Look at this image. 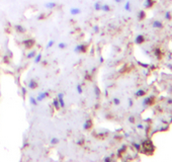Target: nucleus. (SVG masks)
<instances>
[{"label":"nucleus","instance_id":"nucleus-1","mask_svg":"<svg viewBox=\"0 0 172 162\" xmlns=\"http://www.w3.org/2000/svg\"><path fill=\"white\" fill-rule=\"evenodd\" d=\"M74 52L77 54L79 53H86L87 52V45L85 44H80V45H77L76 47L74 48Z\"/></svg>","mask_w":172,"mask_h":162},{"label":"nucleus","instance_id":"nucleus-2","mask_svg":"<svg viewBox=\"0 0 172 162\" xmlns=\"http://www.w3.org/2000/svg\"><path fill=\"white\" fill-rule=\"evenodd\" d=\"M50 95V93H49V91H41L40 93H39V95L36 97V100H38L39 102H41V101H43L45 98H47L48 96Z\"/></svg>","mask_w":172,"mask_h":162},{"label":"nucleus","instance_id":"nucleus-3","mask_svg":"<svg viewBox=\"0 0 172 162\" xmlns=\"http://www.w3.org/2000/svg\"><path fill=\"white\" fill-rule=\"evenodd\" d=\"M22 44H24V46L26 49H31V47L36 44V41H34V39H26V40H24V42H22Z\"/></svg>","mask_w":172,"mask_h":162},{"label":"nucleus","instance_id":"nucleus-4","mask_svg":"<svg viewBox=\"0 0 172 162\" xmlns=\"http://www.w3.org/2000/svg\"><path fill=\"white\" fill-rule=\"evenodd\" d=\"M58 100H59V103H60V108H65L66 106V103L65 101H64V93H58Z\"/></svg>","mask_w":172,"mask_h":162},{"label":"nucleus","instance_id":"nucleus-5","mask_svg":"<svg viewBox=\"0 0 172 162\" xmlns=\"http://www.w3.org/2000/svg\"><path fill=\"white\" fill-rule=\"evenodd\" d=\"M153 101H154V96L146 97V98L143 100V106H150V104H152Z\"/></svg>","mask_w":172,"mask_h":162},{"label":"nucleus","instance_id":"nucleus-6","mask_svg":"<svg viewBox=\"0 0 172 162\" xmlns=\"http://www.w3.org/2000/svg\"><path fill=\"white\" fill-rule=\"evenodd\" d=\"M92 127V121L89 118V120H86L85 122L83 123V130L84 131H88L90 128Z\"/></svg>","mask_w":172,"mask_h":162},{"label":"nucleus","instance_id":"nucleus-7","mask_svg":"<svg viewBox=\"0 0 172 162\" xmlns=\"http://www.w3.org/2000/svg\"><path fill=\"white\" fill-rule=\"evenodd\" d=\"M27 86H29V88H31V90H34V89H36V88H38L39 84H38V82L34 80V79H31V80L29 82Z\"/></svg>","mask_w":172,"mask_h":162},{"label":"nucleus","instance_id":"nucleus-8","mask_svg":"<svg viewBox=\"0 0 172 162\" xmlns=\"http://www.w3.org/2000/svg\"><path fill=\"white\" fill-rule=\"evenodd\" d=\"M145 42V36L143 35H138L135 39V43L136 44H142V43Z\"/></svg>","mask_w":172,"mask_h":162},{"label":"nucleus","instance_id":"nucleus-9","mask_svg":"<svg viewBox=\"0 0 172 162\" xmlns=\"http://www.w3.org/2000/svg\"><path fill=\"white\" fill-rule=\"evenodd\" d=\"M45 7L48 8V9H54L55 7H57V3L54 1H50V2H47V3L45 4Z\"/></svg>","mask_w":172,"mask_h":162},{"label":"nucleus","instance_id":"nucleus-10","mask_svg":"<svg viewBox=\"0 0 172 162\" xmlns=\"http://www.w3.org/2000/svg\"><path fill=\"white\" fill-rule=\"evenodd\" d=\"M14 29L18 34H24L26 33V29H24L22 26H20V24H16V26H14Z\"/></svg>","mask_w":172,"mask_h":162},{"label":"nucleus","instance_id":"nucleus-11","mask_svg":"<svg viewBox=\"0 0 172 162\" xmlns=\"http://www.w3.org/2000/svg\"><path fill=\"white\" fill-rule=\"evenodd\" d=\"M70 13L72 15H78L81 13V9L78 8V7H72L70 9Z\"/></svg>","mask_w":172,"mask_h":162},{"label":"nucleus","instance_id":"nucleus-12","mask_svg":"<svg viewBox=\"0 0 172 162\" xmlns=\"http://www.w3.org/2000/svg\"><path fill=\"white\" fill-rule=\"evenodd\" d=\"M153 27H155V29H162L163 27V24H162L160 20H155V21H153Z\"/></svg>","mask_w":172,"mask_h":162},{"label":"nucleus","instance_id":"nucleus-13","mask_svg":"<svg viewBox=\"0 0 172 162\" xmlns=\"http://www.w3.org/2000/svg\"><path fill=\"white\" fill-rule=\"evenodd\" d=\"M42 58H43V55H42V53H39V54H36V57L34 58V64H39L42 61Z\"/></svg>","mask_w":172,"mask_h":162},{"label":"nucleus","instance_id":"nucleus-14","mask_svg":"<svg viewBox=\"0 0 172 162\" xmlns=\"http://www.w3.org/2000/svg\"><path fill=\"white\" fill-rule=\"evenodd\" d=\"M53 106H54V108H56V109L60 108V103H59L58 97H55V98L53 99Z\"/></svg>","mask_w":172,"mask_h":162},{"label":"nucleus","instance_id":"nucleus-15","mask_svg":"<svg viewBox=\"0 0 172 162\" xmlns=\"http://www.w3.org/2000/svg\"><path fill=\"white\" fill-rule=\"evenodd\" d=\"M153 4H154V0H146L144 5H145L146 8H150L153 6Z\"/></svg>","mask_w":172,"mask_h":162},{"label":"nucleus","instance_id":"nucleus-16","mask_svg":"<svg viewBox=\"0 0 172 162\" xmlns=\"http://www.w3.org/2000/svg\"><path fill=\"white\" fill-rule=\"evenodd\" d=\"M29 103H31V106H38V103H39V101L36 100V97L31 96V97H29Z\"/></svg>","mask_w":172,"mask_h":162},{"label":"nucleus","instance_id":"nucleus-17","mask_svg":"<svg viewBox=\"0 0 172 162\" xmlns=\"http://www.w3.org/2000/svg\"><path fill=\"white\" fill-rule=\"evenodd\" d=\"M101 10L104 12H109L111 11V6L108 4H101Z\"/></svg>","mask_w":172,"mask_h":162},{"label":"nucleus","instance_id":"nucleus-18","mask_svg":"<svg viewBox=\"0 0 172 162\" xmlns=\"http://www.w3.org/2000/svg\"><path fill=\"white\" fill-rule=\"evenodd\" d=\"M36 50H33V51H31L26 55V58L27 59H34V57H36Z\"/></svg>","mask_w":172,"mask_h":162},{"label":"nucleus","instance_id":"nucleus-19","mask_svg":"<svg viewBox=\"0 0 172 162\" xmlns=\"http://www.w3.org/2000/svg\"><path fill=\"white\" fill-rule=\"evenodd\" d=\"M145 94H146V91L144 90V89H139V90H137V92H136V96L137 97L144 96Z\"/></svg>","mask_w":172,"mask_h":162},{"label":"nucleus","instance_id":"nucleus-20","mask_svg":"<svg viewBox=\"0 0 172 162\" xmlns=\"http://www.w3.org/2000/svg\"><path fill=\"white\" fill-rule=\"evenodd\" d=\"M94 10H96V11L101 10V3H100L99 1H96L94 3Z\"/></svg>","mask_w":172,"mask_h":162},{"label":"nucleus","instance_id":"nucleus-21","mask_svg":"<svg viewBox=\"0 0 172 162\" xmlns=\"http://www.w3.org/2000/svg\"><path fill=\"white\" fill-rule=\"evenodd\" d=\"M138 17H139V19H140V20L144 19V18L146 17V13H145V11H144V10H141V11H140L139 14H138Z\"/></svg>","mask_w":172,"mask_h":162},{"label":"nucleus","instance_id":"nucleus-22","mask_svg":"<svg viewBox=\"0 0 172 162\" xmlns=\"http://www.w3.org/2000/svg\"><path fill=\"white\" fill-rule=\"evenodd\" d=\"M125 10L127 11H131L132 10V7H131V2L130 1H127L125 4Z\"/></svg>","mask_w":172,"mask_h":162},{"label":"nucleus","instance_id":"nucleus-23","mask_svg":"<svg viewBox=\"0 0 172 162\" xmlns=\"http://www.w3.org/2000/svg\"><path fill=\"white\" fill-rule=\"evenodd\" d=\"M58 48L60 50H64V49H66V48H67V45H66L65 43H59V44H58Z\"/></svg>","mask_w":172,"mask_h":162},{"label":"nucleus","instance_id":"nucleus-24","mask_svg":"<svg viewBox=\"0 0 172 162\" xmlns=\"http://www.w3.org/2000/svg\"><path fill=\"white\" fill-rule=\"evenodd\" d=\"M54 44H55V41H54V40L49 41V43L47 44V49H51L53 46H54Z\"/></svg>","mask_w":172,"mask_h":162},{"label":"nucleus","instance_id":"nucleus-25","mask_svg":"<svg viewBox=\"0 0 172 162\" xmlns=\"http://www.w3.org/2000/svg\"><path fill=\"white\" fill-rule=\"evenodd\" d=\"M112 101H113V103L116 104V106H120L121 104V99L118 98V97H114V98L112 99Z\"/></svg>","mask_w":172,"mask_h":162},{"label":"nucleus","instance_id":"nucleus-26","mask_svg":"<svg viewBox=\"0 0 172 162\" xmlns=\"http://www.w3.org/2000/svg\"><path fill=\"white\" fill-rule=\"evenodd\" d=\"M59 143V139L58 138H52L51 139V144L52 145H56Z\"/></svg>","mask_w":172,"mask_h":162},{"label":"nucleus","instance_id":"nucleus-27","mask_svg":"<svg viewBox=\"0 0 172 162\" xmlns=\"http://www.w3.org/2000/svg\"><path fill=\"white\" fill-rule=\"evenodd\" d=\"M76 89H77V92L79 93V94H81V93L83 92V90H82V86L80 85V84H77V86H76Z\"/></svg>","mask_w":172,"mask_h":162},{"label":"nucleus","instance_id":"nucleus-28","mask_svg":"<svg viewBox=\"0 0 172 162\" xmlns=\"http://www.w3.org/2000/svg\"><path fill=\"white\" fill-rule=\"evenodd\" d=\"M165 18H166L167 20L171 19V13L169 12V11H166V12H165Z\"/></svg>","mask_w":172,"mask_h":162},{"label":"nucleus","instance_id":"nucleus-29","mask_svg":"<svg viewBox=\"0 0 172 162\" xmlns=\"http://www.w3.org/2000/svg\"><path fill=\"white\" fill-rule=\"evenodd\" d=\"M155 54H156V56L158 57V59H160V57H161V52H160V50H159V49H156Z\"/></svg>","mask_w":172,"mask_h":162},{"label":"nucleus","instance_id":"nucleus-30","mask_svg":"<svg viewBox=\"0 0 172 162\" xmlns=\"http://www.w3.org/2000/svg\"><path fill=\"white\" fill-rule=\"evenodd\" d=\"M94 89H95V94H96V96H97V97H99V95H100V91H99V88H98V87H95Z\"/></svg>","mask_w":172,"mask_h":162},{"label":"nucleus","instance_id":"nucleus-31","mask_svg":"<svg viewBox=\"0 0 172 162\" xmlns=\"http://www.w3.org/2000/svg\"><path fill=\"white\" fill-rule=\"evenodd\" d=\"M93 31H94V33L98 34V33H99V26H93Z\"/></svg>","mask_w":172,"mask_h":162},{"label":"nucleus","instance_id":"nucleus-32","mask_svg":"<svg viewBox=\"0 0 172 162\" xmlns=\"http://www.w3.org/2000/svg\"><path fill=\"white\" fill-rule=\"evenodd\" d=\"M112 160V159L111 158V157H108V156H105L104 158H103V161L104 162H111Z\"/></svg>","mask_w":172,"mask_h":162},{"label":"nucleus","instance_id":"nucleus-33","mask_svg":"<svg viewBox=\"0 0 172 162\" xmlns=\"http://www.w3.org/2000/svg\"><path fill=\"white\" fill-rule=\"evenodd\" d=\"M133 146H134V147L136 148L137 150H140V148H141V145H140V144H137V143H134V144H133Z\"/></svg>","mask_w":172,"mask_h":162},{"label":"nucleus","instance_id":"nucleus-34","mask_svg":"<svg viewBox=\"0 0 172 162\" xmlns=\"http://www.w3.org/2000/svg\"><path fill=\"white\" fill-rule=\"evenodd\" d=\"M83 143H84V141H83V140L77 141V145H80V146H82V145H83Z\"/></svg>","mask_w":172,"mask_h":162},{"label":"nucleus","instance_id":"nucleus-35","mask_svg":"<svg viewBox=\"0 0 172 162\" xmlns=\"http://www.w3.org/2000/svg\"><path fill=\"white\" fill-rule=\"evenodd\" d=\"M21 90H22V95H24H24H26V88H24V87H22V88H21Z\"/></svg>","mask_w":172,"mask_h":162},{"label":"nucleus","instance_id":"nucleus-36","mask_svg":"<svg viewBox=\"0 0 172 162\" xmlns=\"http://www.w3.org/2000/svg\"><path fill=\"white\" fill-rule=\"evenodd\" d=\"M129 121H130L131 123H134V122H135V118H134V117H130V118H129Z\"/></svg>","mask_w":172,"mask_h":162},{"label":"nucleus","instance_id":"nucleus-37","mask_svg":"<svg viewBox=\"0 0 172 162\" xmlns=\"http://www.w3.org/2000/svg\"><path fill=\"white\" fill-rule=\"evenodd\" d=\"M133 106V100L132 98H129V106Z\"/></svg>","mask_w":172,"mask_h":162},{"label":"nucleus","instance_id":"nucleus-38","mask_svg":"<svg viewBox=\"0 0 172 162\" xmlns=\"http://www.w3.org/2000/svg\"><path fill=\"white\" fill-rule=\"evenodd\" d=\"M44 16H45V14H40V15L38 16V19H43Z\"/></svg>","mask_w":172,"mask_h":162},{"label":"nucleus","instance_id":"nucleus-39","mask_svg":"<svg viewBox=\"0 0 172 162\" xmlns=\"http://www.w3.org/2000/svg\"><path fill=\"white\" fill-rule=\"evenodd\" d=\"M4 62H5V63L8 62V57L7 56H4Z\"/></svg>","mask_w":172,"mask_h":162},{"label":"nucleus","instance_id":"nucleus-40","mask_svg":"<svg viewBox=\"0 0 172 162\" xmlns=\"http://www.w3.org/2000/svg\"><path fill=\"white\" fill-rule=\"evenodd\" d=\"M138 128H139V129H144V127H143V125H138L137 126Z\"/></svg>","mask_w":172,"mask_h":162},{"label":"nucleus","instance_id":"nucleus-41","mask_svg":"<svg viewBox=\"0 0 172 162\" xmlns=\"http://www.w3.org/2000/svg\"><path fill=\"white\" fill-rule=\"evenodd\" d=\"M27 146H29V143H24V148H26L27 147Z\"/></svg>","mask_w":172,"mask_h":162},{"label":"nucleus","instance_id":"nucleus-42","mask_svg":"<svg viewBox=\"0 0 172 162\" xmlns=\"http://www.w3.org/2000/svg\"><path fill=\"white\" fill-rule=\"evenodd\" d=\"M99 62H100V63H103V58H102V57H100V59H99Z\"/></svg>","mask_w":172,"mask_h":162},{"label":"nucleus","instance_id":"nucleus-43","mask_svg":"<svg viewBox=\"0 0 172 162\" xmlns=\"http://www.w3.org/2000/svg\"><path fill=\"white\" fill-rule=\"evenodd\" d=\"M114 1H116V3H121V2L123 1V0H114Z\"/></svg>","mask_w":172,"mask_h":162}]
</instances>
